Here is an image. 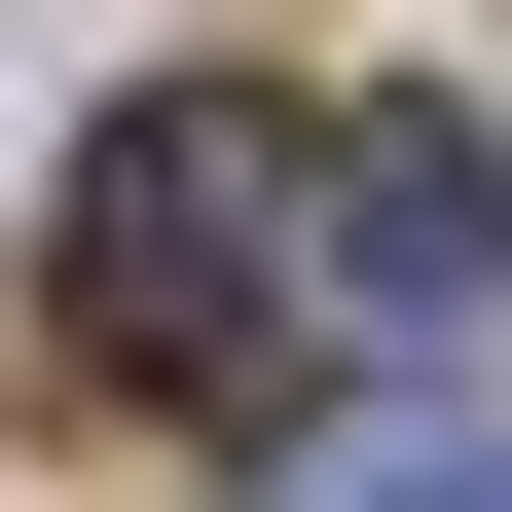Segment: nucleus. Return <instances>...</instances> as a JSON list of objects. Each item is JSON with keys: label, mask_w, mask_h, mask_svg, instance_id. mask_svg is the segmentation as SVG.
<instances>
[{"label": "nucleus", "mask_w": 512, "mask_h": 512, "mask_svg": "<svg viewBox=\"0 0 512 512\" xmlns=\"http://www.w3.org/2000/svg\"><path fill=\"white\" fill-rule=\"evenodd\" d=\"M293 330H330V110L147 74L74 147V366L110 403H293Z\"/></svg>", "instance_id": "f257e3e1"}, {"label": "nucleus", "mask_w": 512, "mask_h": 512, "mask_svg": "<svg viewBox=\"0 0 512 512\" xmlns=\"http://www.w3.org/2000/svg\"><path fill=\"white\" fill-rule=\"evenodd\" d=\"M512 293V147L476 110H330V330H476Z\"/></svg>", "instance_id": "f03ea898"}, {"label": "nucleus", "mask_w": 512, "mask_h": 512, "mask_svg": "<svg viewBox=\"0 0 512 512\" xmlns=\"http://www.w3.org/2000/svg\"><path fill=\"white\" fill-rule=\"evenodd\" d=\"M293 512H512V439H476V403H439V439H330Z\"/></svg>", "instance_id": "7ed1b4c3"}]
</instances>
